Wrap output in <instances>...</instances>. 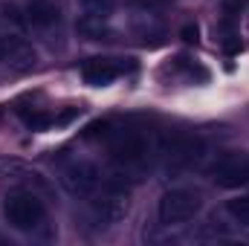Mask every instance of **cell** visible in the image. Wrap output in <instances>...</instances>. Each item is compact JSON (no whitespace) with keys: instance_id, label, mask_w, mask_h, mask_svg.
Masks as SVG:
<instances>
[{"instance_id":"6da1fadb","label":"cell","mask_w":249,"mask_h":246,"mask_svg":"<svg viewBox=\"0 0 249 246\" xmlns=\"http://www.w3.org/2000/svg\"><path fill=\"white\" fill-rule=\"evenodd\" d=\"M130 211V194H127V185L122 180H110L105 185L102 197L90 206V226L96 232H105V229H113L116 223H122Z\"/></svg>"},{"instance_id":"7a4b0ae2","label":"cell","mask_w":249,"mask_h":246,"mask_svg":"<svg viewBox=\"0 0 249 246\" xmlns=\"http://www.w3.org/2000/svg\"><path fill=\"white\" fill-rule=\"evenodd\" d=\"M3 214H6V220H9L12 229H18V232H32V229H38V226L44 223L47 209H44V200H41L35 191L18 188V191L6 194V200H3Z\"/></svg>"},{"instance_id":"3957f363","label":"cell","mask_w":249,"mask_h":246,"mask_svg":"<svg viewBox=\"0 0 249 246\" xmlns=\"http://www.w3.org/2000/svg\"><path fill=\"white\" fill-rule=\"evenodd\" d=\"M203 209V194L194 188H171L160 197L157 206V217L162 226H183L188 220H194Z\"/></svg>"},{"instance_id":"277c9868","label":"cell","mask_w":249,"mask_h":246,"mask_svg":"<svg viewBox=\"0 0 249 246\" xmlns=\"http://www.w3.org/2000/svg\"><path fill=\"white\" fill-rule=\"evenodd\" d=\"M107 145H110L113 159H116L119 165H124V168L142 165V162L148 159V154H151L148 136L139 133V130H130V127H116L113 136L107 139Z\"/></svg>"},{"instance_id":"5b68a950","label":"cell","mask_w":249,"mask_h":246,"mask_svg":"<svg viewBox=\"0 0 249 246\" xmlns=\"http://www.w3.org/2000/svg\"><path fill=\"white\" fill-rule=\"evenodd\" d=\"M61 185L70 191V194H75V197H90V194H96L99 188H102V171H99V165L96 162H90V159H72V162H67L61 168Z\"/></svg>"},{"instance_id":"8992f818","label":"cell","mask_w":249,"mask_h":246,"mask_svg":"<svg viewBox=\"0 0 249 246\" xmlns=\"http://www.w3.org/2000/svg\"><path fill=\"white\" fill-rule=\"evenodd\" d=\"M162 157H165V162H168L171 171L191 168V165L203 157V142H200L197 136H174V139L165 142Z\"/></svg>"},{"instance_id":"52a82bcc","label":"cell","mask_w":249,"mask_h":246,"mask_svg":"<svg viewBox=\"0 0 249 246\" xmlns=\"http://www.w3.org/2000/svg\"><path fill=\"white\" fill-rule=\"evenodd\" d=\"M212 180L220 188H241L249 183V159L247 157H220L212 165Z\"/></svg>"},{"instance_id":"ba28073f","label":"cell","mask_w":249,"mask_h":246,"mask_svg":"<svg viewBox=\"0 0 249 246\" xmlns=\"http://www.w3.org/2000/svg\"><path fill=\"white\" fill-rule=\"evenodd\" d=\"M0 35H3V64H9L18 72H29L38 64V55H35L32 44H26L15 32H0Z\"/></svg>"},{"instance_id":"9c48e42d","label":"cell","mask_w":249,"mask_h":246,"mask_svg":"<svg viewBox=\"0 0 249 246\" xmlns=\"http://www.w3.org/2000/svg\"><path fill=\"white\" fill-rule=\"evenodd\" d=\"M23 15H26V23L38 32H50L61 20V9L55 0H26Z\"/></svg>"},{"instance_id":"30bf717a","label":"cell","mask_w":249,"mask_h":246,"mask_svg":"<svg viewBox=\"0 0 249 246\" xmlns=\"http://www.w3.org/2000/svg\"><path fill=\"white\" fill-rule=\"evenodd\" d=\"M130 29L142 38V44H160L165 38V23L151 9H136L130 15Z\"/></svg>"},{"instance_id":"8fae6325","label":"cell","mask_w":249,"mask_h":246,"mask_svg":"<svg viewBox=\"0 0 249 246\" xmlns=\"http://www.w3.org/2000/svg\"><path fill=\"white\" fill-rule=\"evenodd\" d=\"M116 75H119V67L110 58H90V61L81 64V78L90 87H107Z\"/></svg>"},{"instance_id":"7c38bea8","label":"cell","mask_w":249,"mask_h":246,"mask_svg":"<svg viewBox=\"0 0 249 246\" xmlns=\"http://www.w3.org/2000/svg\"><path fill=\"white\" fill-rule=\"evenodd\" d=\"M0 20L6 23V32H15V35H23L29 29L26 15L18 9V3H0Z\"/></svg>"},{"instance_id":"4fadbf2b","label":"cell","mask_w":249,"mask_h":246,"mask_svg":"<svg viewBox=\"0 0 249 246\" xmlns=\"http://www.w3.org/2000/svg\"><path fill=\"white\" fill-rule=\"evenodd\" d=\"M78 35H84L87 41H102V38L110 35V29H107V20L105 18H87V15H81Z\"/></svg>"},{"instance_id":"5bb4252c","label":"cell","mask_w":249,"mask_h":246,"mask_svg":"<svg viewBox=\"0 0 249 246\" xmlns=\"http://www.w3.org/2000/svg\"><path fill=\"white\" fill-rule=\"evenodd\" d=\"M78 12L87 15V18H110L113 9H116V0H75Z\"/></svg>"},{"instance_id":"9a60e30c","label":"cell","mask_w":249,"mask_h":246,"mask_svg":"<svg viewBox=\"0 0 249 246\" xmlns=\"http://www.w3.org/2000/svg\"><path fill=\"white\" fill-rule=\"evenodd\" d=\"M226 211L238 220V223H244V226H249V194H244V197H235V200H229L226 203Z\"/></svg>"},{"instance_id":"2e32d148","label":"cell","mask_w":249,"mask_h":246,"mask_svg":"<svg viewBox=\"0 0 249 246\" xmlns=\"http://www.w3.org/2000/svg\"><path fill=\"white\" fill-rule=\"evenodd\" d=\"M29 174H35V171H29L23 162H18V159H0V177H29Z\"/></svg>"},{"instance_id":"e0dca14e","label":"cell","mask_w":249,"mask_h":246,"mask_svg":"<svg viewBox=\"0 0 249 246\" xmlns=\"http://www.w3.org/2000/svg\"><path fill=\"white\" fill-rule=\"evenodd\" d=\"M180 38H183L186 44H197V38H200V29H197V23H186V26L180 29Z\"/></svg>"},{"instance_id":"ac0fdd59","label":"cell","mask_w":249,"mask_h":246,"mask_svg":"<svg viewBox=\"0 0 249 246\" xmlns=\"http://www.w3.org/2000/svg\"><path fill=\"white\" fill-rule=\"evenodd\" d=\"M0 64H3V35H0Z\"/></svg>"}]
</instances>
